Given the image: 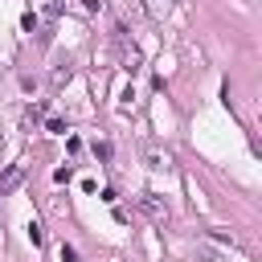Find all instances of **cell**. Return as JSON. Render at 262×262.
Instances as JSON below:
<instances>
[{
  "instance_id": "cell-1",
  "label": "cell",
  "mask_w": 262,
  "mask_h": 262,
  "mask_svg": "<svg viewBox=\"0 0 262 262\" xmlns=\"http://www.w3.org/2000/svg\"><path fill=\"white\" fill-rule=\"evenodd\" d=\"M111 49H115V61L123 66V70H139V49H135V41H131V33H127V25L123 20H115V29H111Z\"/></svg>"
},
{
  "instance_id": "cell-2",
  "label": "cell",
  "mask_w": 262,
  "mask_h": 262,
  "mask_svg": "<svg viewBox=\"0 0 262 262\" xmlns=\"http://www.w3.org/2000/svg\"><path fill=\"white\" fill-rule=\"evenodd\" d=\"M25 176H29V164H25V160H16V164H8V168L0 172V196H8V192H16V188L25 184Z\"/></svg>"
},
{
  "instance_id": "cell-3",
  "label": "cell",
  "mask_w": 262,
  "mask_h": 262,
  "mask_svg": "<svg viewBox=\"0 0 262 262\" xmlns=\"http://www.w3.org/2000/svg\"><path fill=\"white\" fill-rule=\"evenodd\" d=\"M139 209H143L151 221H164V217H168V205H164L156 192H143V196H139Z\"/></svg>"
},
{
  "instance_id": "cell-4",
  "label": "cell",
  "mask_w": 262,
  "mask_h": 262,
  "mask_svg": "<svg viewBox=\"0 0 262 262\" xmlns=\"http://www.w3.org/2000/svg\"><path fill=\"white\" fill-rule=\"evenodd\" d=\"M143 160H147V168H156V172H168V168H172V156H168V151H160V147H147V151H143Z\"/></svg>"
},
{
  "instance_id": "cell-5",
  "label": "cell",
  "mask_w": 262,
  "mask_h": 262,
  "mask_svg": "<svg viewBox=\"0 0 262 262\" xmlns=\"http://www.w3.org/2000/svg\"><path fill=\"white\" fill-rule=\"evenodd\" d=\"M143 8H147V16L164 20V16H168V8H172V0H143Z\"/></svg>"
},
{
  "instance_id": "cell-6",
  "label": "cell",
  "mask_w": 262,
  "mask_h": 262,
  "mask_svg": "<svg viewBox=\"0 0 262 262\" xmlns=\"http://www.w3.org/2000/svg\"><path fill=\"white\" fill-rule=\"evenodd\" d=\"M29 242H33V246H41V242H45V229H41V221H29Z\"/></svg>"
},
{
  "instance_id": "cell-7",
  "label": "cell",
  "mask_w": 262,
  "mask_h": 262,
  "mask_svg": "<svg viewBox=\"0 0 262 262\" xmlns=\"http://www.w3.org/2000/svg\"><path fill=\"white\" fill-rule=\"evenodd\" d=\"M41 115H45V102H33V106H29V111H25V123H37V119H41Z\"/></svg>"
},
{
  "instance_id": "cell-8",
  "label": "cell",
  "mask_w": 262,
  "mask_h": 262,
  "mask_svg": "<svg viewBox=\"0 0 262 262\" xmlns=\"http://www.w3.org/2000/svg\"><path fill=\"white\" fill-rule=\"evenodd\" d=\"M61 8H66L61 0H49V4H45V16H49V20H57V16H61Z\"/></svg>"
},
{
  "instance_id": "cell-9",
  "label": "cell",
  "mask_w": 262,
  "mask_h": 262,
  "mask_svg": "<svg viewBox=\"0 0 262 262\" xmlns=\"http://www.w3.org/2000/svg\"><path fill=\"white\" fill-rule=\"evenodd\" d=\"M45 131H53V135H66V119H45Z\"/></svg>"
},
{
  "instance_id": "cell-10",
  "label": "cell",
  "mask_w": 262,
  "mask_h": 262,
  "mask_svg": "<svg viewBox=\"0 0 262 262\" xmlns=\"http://www.w3.org/2000/svg\"><path fill=\"white\" fill-rule=\"evenodd\" d=\"M20 29H25V33H33V29H37V16H33V12H25V16H20Z\"/></svg>"
},
{
  "instance_id": "cell-11",
  "label": "cell",
  "mask_w": 262,
  "mask_h": 262,
  "mask_svg": "<svg viewBox=\"0 0 262 262\" xmlns=\"http://www.w3.org/2000/svg\"><path fill=\"white\" fill-rule=\"evenodd\" d=\"M94 156L98 160H111V143H94Z\"/></svg>"
},
{
  "instance_id": "cell-12",
  "label": "cell",
  "mask_w": 262,
  "mask_h": 262,
  "mask_svg": "<svg viewBox=\"0 0 262 262\" xmlns=\"http://www.w3.org/2000/svg\"><path fill=\"white\" fill-rule=\"evenodd\" d=\"M61 262H78V250L74 246H61Z\"/></svg>"
},
{
  "instance_id": "cell-13",
  "label": "cell",
  "mask_w": 262,
  "mask_h": 262,
  "mask_svg": "<svg viewBox=\"0 0 262 262\" xmlns=\"http://www.w3.org/2000/svg\"><path fill=\"white\" fill-rule=\"evenodd\" d=\"M82 8H86V12H98V8H102V0H82Z\"/></svg>"
}]
</instances>
